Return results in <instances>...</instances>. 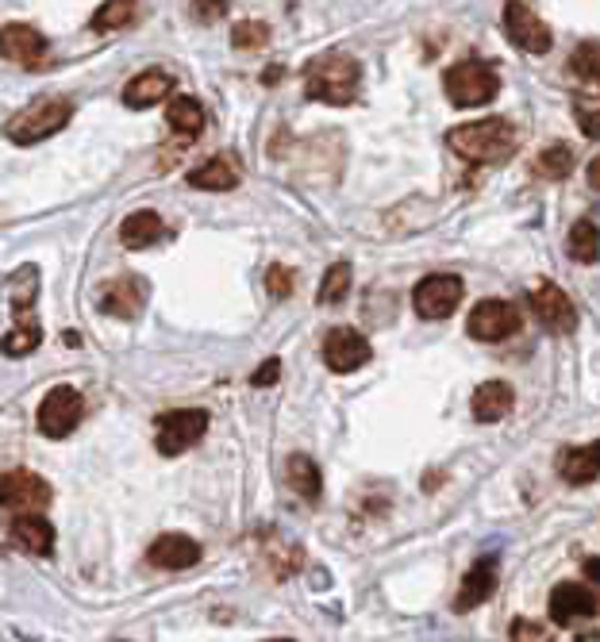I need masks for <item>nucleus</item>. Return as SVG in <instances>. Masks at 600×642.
<instances>
[{
	"mask_svg": "<svg viewBox=\"0 0 600 642\" xmlns=\"http://www.w3.org/2000/svg\"><path fill=\"white\" fill-rule=\"evenodd\" d=\"M447 147L454 150L458 158L473 165H497V162H508L520 147V136L508 120H478V123H458V128L447 131Z\"/></svg>",
	"mask_w": 600,
	"mask_h": 642,
	"instance_id": "obj_1",
	"label": "nucleus"
},
{
	"mask_svg": "<svg viewBox=\"0 0 600 642\" xmlns=\"http://www.w3.org/2000/svg\"><path fill=\"white\" fill-rule=\"evenodd\" d=\"M358 86H362V70L343 50H328L304 66V93L320 104L343 108L358 97Z\"/></svg>",
	"mask_w": 600,
	"mask_h": 642,
	"instance_id": "obj_2",
	"label": "nucleus"
},
{
	"mask_svg": "<svg viewBox=\"0 0 600 642\" xmlns=\"http://www.w3.org/2000/svg\"><path fill=\"white\" fill-rule=\"evenodd\" d=\"M70 120H73L70 100H62V97L36 100V104H28L23 112H16L12 120H8V139H12L16 147L43 143V139L58 136Z\"/></svg>",
	"mask_w": 600,
	"mask_h": 642,
	"instance_id": "obj_3",
	"label": "nucleus"
},
{
	"mask_svg": "<svg viewBox=\"0 0 600 642\" xmlns=\"http://www.w3.org/2000/svg\"><path fill=\"white\" fill-rule=\"evenodd\" d=\"M443 89L454 108H481L500 93V73L481 58H462L447 70Z\"/></svg>",
	"mask_w": 600,
	"mask_h": 642,
	"instance_id": "obj_4",
	"label": "nucleus"
},
{
	"mask_svg": "<svg viewBox=\"0 0 600 642\" xmlns=\"http://www.w3.org/2000/svg\"><path fill=\"white\" fill-rule=\"evenodd\" d=\"M204 431H208V412H200V408H181V412L162 415L154 447H158V454L178 458V454H186V450H193L200 439H204Z\"/></svg>",
	"mask_w": 600,
	"mask_h": 642,
	"instance_id": "obj_5",
	"label": "nucleus"
},
{
	"mask_svg": "<svg viewBox=\"0 0 600 642\" xmlns=\"http://www.w3.org/2000/svg\"><path fill=\"white\" fill-rule=\"evenodd\" d=\"M520 323L523 315L512 300H481L470 312L466 331H470L473 339H481V343H504V339H512L516 331H520Z\"/></svg>",
	"mask_w": 600,
	"mask_h": 642,
	"instance_id": "obj_6",
	"label": "nucleus"
},
{
	"mask_svg": "<svg viewBox=\"0 0 600 642\" xmlns=\"http://www.w3.org/2000/svg\"><path fill=\"white\" fill-rule=\"evenodd\" d=\"M462 297H466L462 278H454V273H431V278H423L420 285H416L412 308L423 320H447V315L462 304Z\"/></svg>",
	"mask_w": 600,
	"mask_h": 642,
	"instance_id": "obj_7",
	"label": "nucleus"
},
{
	"mask_svg": "<svg viewBox=\"0 0 600 642\" xmlns=\"http://www.w3.org/2000/svg\"><path fill=\"white\" fill-rule=\"evenodd\" d=\"M81 412H86V404H81L78 389L54 385L43 397V404H39V431H43L47 439H66L81 423Z\"/></svg>",
	"mask_w": 600,
	"mask_h": 642,
	"instance_id": "obj_8",
	"label": "nucleus"
},
{
	"mask_svg": "<svg viewBox=\"0 0 600 642\" xmlns=\"http://www.w3.org/2000/svg\"><path fill=\"white\" fill-rule=\"evenodd\" d=\"M504 31H508V39H512V47L523 50V54H547L550 43H554L550 28L523 4V0H508L504 4Z\"/></svg>",
	"mask_w": 600,
	"mask_h": 642,
	"instance_id": "obj_9",
	"label": "nucleus"
},
{
	"mask_svg": "<svg viewBox=\"0 0 600 642\" xmlns=\"http://www.w3.org/2000/svg\"><path fill=\"white\" fill-rule=\"evenodd\" d=\"M531 312H536V320L543 323L547 331H554V335L578 331V308H573V300L566 297L554 281H539V285L531 289Z\"/></svg>",
	"mask_w": 600,
	"mask_h": 642,
	"instance_id": "obj_10",
	"label": "nucleus"
},
{
	"mask_svg": "<svg viewBox=\"0 0 600 642\" xmlns=\"http://www.w3.org/2000/svg\"><path fill=\"white\" fill-rule=\"evenodd\" d=\"M370 358H373L370 339L354 328H331L328 339H323V362H328V370H336V373L362 370Z\"/></svg>",
	"mask_w": 600,
	"mask_h": 642,
	"instance_id": "obj_11",
	"label": "nucleus"
},
{
	"mask_svg": "<svg viewBox=\"0 0 600 642\" xmlns=\"http://www.w3.org/2000/svg\"><path fill=\"white\" fill-rule=\"evenodd\" d=\"M0 493H4V508H12V512H43V508L50 504V496H54L50 493V481H43L31 470L4 473Z\"/></svg>",
	"mask_w": 600,
	"mask_h": 642,
	"instance_id": "obj_12",
	"label": "nucleus"
},
{
	"mask_svg": "<svg viewBox=\"0 0 600 642\" xmlns=\"http://www.w3.org/2000/svg\"><path fill=\"white\" fill-rule=\"evenodd\" d=\"M547 612H550V620H554L558 628H570V623H578V620H593V615H597V596H593V589L566 581V585H558L554 593H550Z\"/></svg>",
	"mask_w": 600,
	"mask_h": 642,
	"instance_id": "obj_13",
	"label": "nucleus"
},
{
	"mask_svg": "<svg viewBox=\"0 0 600 642\" xmlns=\"http://www.w3.org/2000/svg\"><path fill=\"white\" fill-rule=\"evenodd\" d=\"M0 47H4V62H16L20 70H39L47 58V39L28 23H4Z\"/></svg>",
	"mask_w": 600,
	"mask_h": 642,
	"instance_id": "obj_14",
	"label": "nucleus"
},
{
	"mask_svg": "<svg viewBox=\"0 0 600 642\" xmlns=\"http://www.w3.org/2000/svg\"><path fill=\"white\" fill-rule=\"evenodd\" d=\"M8 539L12 546H20L23 554H39V558H50L54 550V528L43 520L39 512H20L8 528Z\"/></svg>",
	"mask_w": 600,
	"mask_h": 642,
	"instance_id": "obj_15",
	"label": "nucleus"
},
{
	"mask_svg": "<svg viewBox=\"0 0 600 642\" xmlns=\"http://www.w3.org/2000/svg\"><path fill=\"white\" fill-rule=\"evenodd\" d=\"M150 565H158V570H189V565L200 562V543L189 535H178V531H170V535L154 539L147 550Z\"/></svg>",
	"mask_w": 600,
	"mask_h": 642,
	"instance_id": "obj_16",
	"label": "nucleus"
},
{
	"mask_svg": "<svg viewBox=\"0 0 600 642\" xmlns=\"http://www.w3.org/2000/svg\"><path fill=\"white\" fill-rule=\"evenodd\" d=\"M173 93V78L166 70H147L139 78H131L123 86V104L136 108V112H147V108L162 104L166 97Z\"/></svg>",
	"mask_w": 600,
	"mask_h": 642,
	"instance_id": "obj_17",
	"label": "nucleus"
},
{
	"mask_svg": "<svg viewBox=\"0 0 600 642\" xmlns=\"http://www.w3.org/2000/svg\"><path fill=\"white\" fill-rule=\"evenodd\" d=\"M143 300H147V293L136 278H116V281H108L104 293H100V308H104L108 315H116V320H136Z\"/></svg>",
	"mask_w": 600,
	"mask_h": 642,
	"instance_id": "obj_18",
	"label": "nucleus"
},
{
	"mask_svg": "<svg viewBox=\"0 0 600 642\" xmlns=\"http://www.w3.org/2000/svg\"><path fill=\"white\" fill-rule=\"evenodd\" d=\"M516 404V393L508 381H486L473 389V420L481 423H500Z\"/></svg>",
	"mask_w": 600,
	"mask_h": 642,
	"instance_id": "obj_19",
	"label": "nucleus"
},
{
	"mask_svg": "<svg viewBox=\"0 0 600 642\" xmlns=\"http://www.w3.org/2000/svg\"><path fill=\"white\" fill-rule=\"evenodd\" d=\"M493 589H497V558H493V554H486L478 565H473L470 573H466L462 593H458L454 608H458V612H466V608L486 604V600L493 596Z\"/></svg>",
	"mask_w": 600,
	"mask_h": 642,
	"instance_id": "obj_20",
	"label": "nucleus"
},
{
	"mask_svg": "<svg viewBox=\"0 0 600 642\" xmlns=\"http://www.w3.org/2000/svg\"><path fill=\"white\" fill-rule=\"evenodd\" d=\"M162 235H166L162 215L150 212V208H143V212H131L128 220L120 223V239H123V247H131V250H147V247H154Z\"/></svg>",
	"mask_w": 600,
	"mask_h": 642,
	"instance_id": "obj_21",
	"label": "nucleus"
},
{
	"mask_svg": "<svg viewBox=\"0 0 600 642\" xmlns=\"http://www.w3.org/2000/svg\"><path fill=\"white\" fill-rule=\"evenodd\" d=\"M286 481H289V489L304 500V504H320L323 478H320V470H316V462L308 454L289 458V462H286Z\"/></svg>",
	"mask_w": 600,
	"mask_h": 642,
	"instance_id": "obj_22",
	"label": "nucleus"
},
{
	"mask_svg": "<svg viewBox=\"0 0 600 642\" xmlns=\"http://www.w3.org/2000/svg\"><path fill=\"white\" fill-rule=\"evenodd\" d=\"M39 339H43V328H39L36 312H31V308H16V328L4 331V354L8 358L31 354V350L39 347Z\"/></svg>",
	"mask_w": 600,
	"mask_h": 642,
	"instance_id": "obj_23",
	"label": "nucleus"
},
{
	"mask_svg": "<svg viewBox=\"0 0 600 642\" xmlns=\"http://www.w3.org/2000/svg\"><path fill=\"white\" fill-rule=\"evenodd\" d=\"M189 185L204 189V193H228V189L239 185V170L228 158H208L204 165H197V170L189 173Z\"/></svg>",
	"mask_w": 600,
	"mask_h": 642,
	"instance_id": "obj_24",
	"label": "nucleus"
},
{
	"mask_svg": "<svg viewBox=\"0 0 600 642\" xmlns=\"http://www.w3.org/2000/svg\"><path fill=\"white\" fill-rule=\"evenodd\" d=\"M166 123L173 128V136L197 139L204 131V108L193 97H173L170 108H166Z\"/></svg>",
	"mask_w": 600,
	"mask_h": 642,
	"instance_id": "obj_25",
	"label": "nucleus"
},
{
	"mask_svg": "<svg viewBox=\"0 0 600 642\" xmlns=\"http://www.w3.org/2000/svg\"><path fill=\"white\" fill-rule=\"evenodd\" d=\"M558 473H562L570 485H589L600 473L593 447H566L562 454H558Z\"/></svg>",
	"mask_w": 600,
	"mask_h": 642,
	"instance_id": "obj_26",
	"label": "nucleus"
},
{
	"mask_svg": "<svg viewBox=\"0 0 600 642\" xmlns=\"http://www.w3.org/2000/svg\"><path fill=\"white\" fill-rule=\"evenodd\" d=\"M566 254L581 265H593L600 258V228L593 220H578L566 235Z\"/></svg>",
	"mask_w": 600,
	"mask_h": 642,
	"instance_id": "obj_27",
	"label": "nucleus"
},
{
	"mask_svg": "<svg viewBox=\"0 0 600 642\" xmlns=\"http://www.w3.org/2000/svg\"><path fill=\"white\" fill-rule=\"evenodd\" d=\"M36 293H39V270L36 265H20V270L8 278V300H12V308H31L36 304Z\"/></svg>",
	"mask_w": 600,
	"mask_h": 642,
	"instance_id": "obj_28",
	"label": "nucleus"
},
{
	"mask_svg": "<svg viewBox=\"0 0 600 642\" xmlns=\"http://www.w3.org/2000/svg\"><path fill=\"white\" fill-rule=\"evenodd\" d=\"M570 66H573V73H578L586 86H593V89H600V43H581L578 50L570 54Z\"/></svg>",
	"mask_w": 600,
	"mask_h": 642,
	"instance_id": "obj_29",
	"label": "nucleus"
},
{
	"mask_svg": "<svg viewBox=\"0 0 600 642\" xmlns=\"http://www.w3.org/2000/svg\"><path fill=\"white\" fill-rule=\"evenodd\" d=\"M136 16V0H104V4L93 12V28L97 31H116L123 23H131Z\"/></svg>",
	"mask_w": 600,
	"mask_h": 642,
	"instance_id": "obj_30",
	"label": "nucleus"
},
{
	"mask_svg": "<svg viewBox=\"0 0 600 642\" xmlns=\"http://www.w3.org/2000/svg\"><path fill=\"white\" fill-rule=\"evenodd\" d=\"M536 170L543 173V178H566V173L573 170V150L566 143H550L543 154L536 158Z\"/></svg>",
	"mask_w": 600,
	"mask_h": 642,
	"instance_id": "obj_31",
	"label": "nucleus"
},
{
	"mask_svg": "<svg viewBox=\"0 0 600 642\" xmlns=\"http://www.w3.org/2000/svg\"><path fill=\"white\" fill-rule=\"evenodd\" d=\"M347 293H350V265L336 262L328 273H323L320 300H323V304H339V300H347Z\"/></svg>",
	"mask_w": 600,
	"mask_h": 642,
	"instance_id": "obj_32",
	"label": "nucleus"
},
{
	"mask_svg": "<svg viewBox=\"0 0 600 642\" xmlns=\"http://www.w3.org/2000/svg\"><path fill=\"white\" fill-rule=\"evenodd\" d=\"M231 43H236L239 50H258V47L270 43V28H266V23H250V20H243L236 31H231Z\"/></svg>",
	"mask_w": 600,
	"mask_h": 642,
	"instance_id": "obj_33",
	"label": "nucleus"
},
{
	"mask_svg": "<svg viewBox=\"0 0 600 642\" xmlns=\"http://www.w3.org/2000/svg\"><path fill=\"white\" fill-rule=\"evenodd\" d=\"M266 289H270L273 300L289 297L293 293V270H286V265H270V273H266Z\"/></svg>",
	"mask_w": 600,
	"mask_h": 642,
	"instance_id": "obj_34",
	"label": "nucleus"
},
{
	"mask_svg": "<svg viewBox=\"0 0 600 642\" xmlns=\"http://www.w3.org/2000/svg\"><path fill=\"white\" fill-rule=\"evenodd\" d=\"M193 8H197L200 20L212 23V20H220V16L228 12V0H193Z\"/></svg>",
	"mask_w": 600,
	"mask_h": 642,
	"instance_id": "obj_35",
	"label": "nucleus"
},
{
	"mask_svg": "<svg viewBox=\"0 0 600 642\" xmlns=\"http://www.w3.org/2000/svg\"><path fill=\"white\" fill-rule=\"evenodd\" d=\"M578 123H581V136L586 139H600V112H589V108H581L578 104Z\"/></svg>",
	"mask_w": 600,
	"mask_h": 642,
	"instance_id": "obj_36",
	"label": "nucleus"
},
{
	"mask_svg": "<svg viewBox=\"0 0 600 642\" xmlns=\"http://www.w3.org/2000/svg\"><path fill=\"white\" fill-rule=\"evenodd\" d=\"M278 378H281V362H278V358H270V362H262V370L254 373V385L266 389V385H273Z\"/></svg>",
	"mask_w": 600,
	"mask_h": 642,
	"instance_id": "obj_37",
	"label": "nucleus"
},
{
	"mask_svg": "<svg viewBox=\"0 0 600 642\" xmlns=\"http://www.w3.org/2000/svg\"><path fill=\"white\" fill-rule=\"evenodd\" d=\"M512 639H547V631L539 623H512Z\"/></svg>",
	"mask_w": 600,
	"mask_h": 642,
	"instance_id": "obj_38",
	"label": "nucleus"
},
{
	"mask_svg": "<svg viewBox=\"0 0 600 642\" xmlns=\"http://www.w3.org/2000/svg\"><path fill=\"white\" fill-rule=\"evenodd\" d=\"M581 570H586V578L593 581V585H600V558H586V565H581Z\"/></svg>",
	"mask_w": 600,
	"mask_h": 642,
	"instance_id": "obj_39",
	"label": "nucleus"
},
{
	"mask_svg": "<svg viewBox=\"0 0 600 642\" xmlns=\"http://www.w3.org/2000/svg\"><path fill=\"white\" fill-rule=\"evenodd\" d=\"M586 178H589V185H593V189H600V154L593 158V162H589Z\"/></svg>",
	"mask_w": 600,
	"mask_h": 642,
	"instance_id": "obj_40",
	"label": "nucleus"
},
{
	"mask_svg": "<svg viewBox=\"0 0 600 642\" xmlns=\"http://www.w3.org/2000/svg\"><path fill=\"white\" fill-rule=\"evenodd\" d=\"M593 458H597V465H600V439H597V447H593Z\"/></svg>",
	"mask_w": 600,
	"mask_h": 642,
	"instance_id": "obj_41",
	"label": "nucleus"
}]
</instances>
